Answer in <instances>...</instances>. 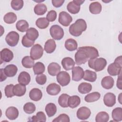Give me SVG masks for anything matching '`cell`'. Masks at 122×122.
Returning a JSON list of instances; mask_svg holds the SVG:
<instances>
[{"instance_id":"47","label":"cell","mask_w":122,"mask_h":122,"mask_svg":"<svg viewBox=\"0 0 122 122\" xmlns=\"http://www.w3.org/2000/svg\"><path fill=\"white\" fill-rule=\"evenodd\" d=\"M34 42H35V41H31L30 40H29L27 37L26 35L23 36V37H22V40H21V43L23 45V46L24 47H27V48H29V47H31L32 46H33Z\"/></svg>"},{"instance_id":"29","label":"cell","mask_w":122,"mask_h":122,"mask_svg":"<svg viewBox=\"0 0 122 122\" xmlns=\"http://www.w3.org/2000/svg\"><path fill=\"white\" fill-rule=\"evenodd\" d=\"M25 35L29 40L35 41L39 37V32L35 28H30L27 30Z\"/></svg>"},{"instance_id":"5","label":"cell","mask_w":122,"mask_h":122,"mask_svg":"<svg viewBox=\"0 0 122 122\" xmlns=\"http://www.w3.org/2000/svg\"><path fill=\"white\" fill-rule=\"evenodd\" d=\"M19 39L20 36L18 33L14 31H12L6 35L5 41L10 46L14 47L18 43Z\"/></svg>"},{"instance_id":"33","label":"cell","mask_w":122,"mask_h":122,"mask_svg":"<svg viewBox=\"0 0 122 122\" xmlns=\"http://www.w3.org/2000/svg\"><path fill=\"white\" fill-rule=\"evenodd\" d=\"M81 6L75 3L73 1L70 2L67 6V9L68 11L71 14H77L79 13L80 10Z\"/></svg>"},{"instance_id":"23","label":"cell","mask_w":122,"mask_h":122,"mask_svg":"<svg viewBox=\"0 0 122 122\" xmlns=\"http://www.w3.org/2000/svg\"><path fill=\"white\" fill-rule=\"evenodd\" d=\"M56 44L53 39L48 40L44 45V50L48 53H52L55 50Z\"/></svg>"},{"instance_id":"31","label":"cell","mask_w":122,"mask_h":122,"mask_svg":"<svg viewBox=\"0 0 122 122\" xmlns=\"http://www.w3.org/2000/svg\"><path fill=\"white\" fill-rule=\"evenodd\" d=\"M45 110L48 117H51L55 114L57 112V107L53 103H49L46 105Z\"/></svg>"},{"instance_id":"2","label":"cell","mask_w":122,"mask_h":122,"mask_svg":"<svg viewBox=\"0 0 122 122\" xmlns=\"http://www.w3.org/2000/svg\"><path fill=\"white\" fill-rule=\"evenodd\" d=\"M87 24L85 20L82 19H79L72 24L69 28L70 33L75 37L80 36L83 31L86 30Z\"/></svg>"},{"instance_id":"16","label":"cell","mask_w":122,"mask_h":122,"mask_svg":"<svg viewBox=\"0 0 122 122\" xmlns=\"http://www.w3.org/2000/svg\"><path fill=\"white\" fill-rule=\"evenodd\" d=\"M60 65L56 62H51L48 66L47 70L49 74L51 76L57 75L61 71Z\"/></svg>"},{"instance_id":"24","label":"cell","mask_w":122,"mask_h":122,"mask_svg":"<svg viewBox=\"0 0 122 122\" xmlns=\"http://www.w3.org/2000/svg\"><path fill=\"white\" fill-rule=\"evenodd\" d=\"M81 103L80 98L77 95L70 96L68 101V106L71 108H75L77 107Z\"/></svg>"},{"instance_id":"39","label":"cell","mask_w":122,"mask_h":122,"mask_svg":"<svg viewBox=\"0 0 122 122\" xmlns=\"http://www.w3.org/2000/svg\"><path fill=\"white\" fill-rule=\"evenodd\" d=\"M49 21L45 17L39 18L36 21V25L41 29H44L48 27Z\"/></svg>"},{"instance_id":"11","label":"cell","mask_w":122,"mask_h":122,"mask_svg":"<svg viewBox=\"0 0 122 122\" xmlns=\"http://www.w3.org/2000/svg\"><path fill=\"white\" fill-rule=\"evenodd\" d=\"M91 114V110L89 108L83 106L81 107L77 112V117L79 119L85 120L88 119Z\"/></svg>"},{"instance_id":"41","label":"cell","mask_w":122,"mask_h":122,"mask_svg":"<svg viewBox=\"0 0 122 122\" xmlns=\"http://www.w3.org/2000/svg\"><path fill=\"white\" fill-rule=\"evenodd\" d=\"M70 96L66 93H62L58 99V103L59 105L63 108H67L68 107V101Z\"/></svg>"},{"instance_id":"27","label":"cell","mask_w":122,"mask_h":122,"mask_svg":"<svg viewBox=\"0 0 122 122\" xmlns=\"http://www.w3.org/2000/svg\"><path fill=\"white\" fill-rule=\"evenodd\" d=\"M78 44L74 39H68L65 42V47L69 51H74L77 49Z\"/></svg>"},{"instance_id":"51","label":"cell","mask_w":122,"mask_h":122,"mask_svg":"<svg viewBox=\"0 0 122 122\" xmlns=\"http://www.w3.org/2000/svg\"><path fill=\"white\" fill-rule=\"evenodd\" d=\"M119 75L118 77L117 81V87L118 88H119L120 90L122 89V77H121V73L118 75Z\"/></svg>"},{"instance_id":"28","label":"cell","mask_w":122,"mask_h":122,"mask_svg":"<svg viewBox=\"0 0 122 122\" xmlns=\"http://www.w3.org/2000/svg\"><path fill=\"white\" fill-rule=\"evenodd\" d=\"M78 91L81 94H86L92 90V85L87 82H82L79 84L78 88Z\"/></svg>"},{"instance_id":"50","label":"cell","mask_w":122,"mask_h":122,"mask_svg":"<svg viewBox=\"0 0 122 122\" xmlns=\"http://www.w3.org/2000/svg\"><path fill=\"white\" fill-rule=\"evenodd\" d=\"M52 4L53 6L56 8L60 7L62 5L63 3L64 2V0H51Z\"/></svg>"},{"instance_id":"18","label":"cell","mask_w":122,"mask_h":122,"mask_svg":"<svg viewBox=\"0 0 122 122\" xmlns=\"http://www.w3.org/2000/svg\"><path fill=\"white\" fill-rule=\"evenodd\" d=\"M114 80L110 76H107L103 78L101 81L102 87L105 89H110L114 85Z\"/></svg>"},{"instance_id":"38","label":"cell","mask_w":122,"mask_h":122,"mask_svg":"<svg viewBox=\"0 0 122 122\" xmlns=\"http://www.w3.org/2000/svg\"><path fill=\"white\" fill-rule=\"evenodd\" d=\"M17 19V15L12 12L6 13L3 18L4 22L7 24H12L16 21Z\"/></svg>"},{"instance_id":"7","label":"cell","mask_w":122,"mask_h":122,"mask_svg":"<svg viewBox=\"0 0 122 122\" xmlns=\"http://www.w3.org/2000/svg\"><path fill=\"white\" fill-rule=\"evenodd\" d=\"M56 79L57 82L61 86H67L71 81V77L69 74L65 71H60L57 75Z\"/></svg>"},{"instance_id":"26","label":"cell","mask_w":122,"mask_h":122,"mask_svg":"<svg viewBox=\"0 0 122 122\" xmlns=\"http://www.w3.org/2000/svg\"><path fill=\"white\" fill-rule=\"evenodd\" d=\"M83 79L84 80L86 81L94 82L97 79V74L95 71L86 70L84 71V74Z\"/></svg>"},{"instance_id":"9","label":"cell","mask_w":122,"mask_h":122,"mask_svg":"<svg viewBox=\"0 0 122 122\" xmlns=\"http://www.w3.org/2000/svg\"><path fill=\"white\" fill-rule=\"evenodd\" d=\"M122 64L114 62L109 65L107 71L111 76H116L122 72Z\"/></svg>"},{"instance_id":"14","label":"cell","mask_w":122,"mask_h":122,"mask_svg":"<svg viewBox=\"0 0 122 122\" xmlns=\"http://www.w3.org/2000/svg\"><path fill=\"white\" fill-rule=\"evenodd\" d=\"M5 115L10 120H15L19 116V111L15 107L11 106L8 108L5 112Z\"/></svg>"},{"instance_id":"43","label":"cell","mask_w":122,"mask_h":122,"mask_svg":"<svg viewBox=\"0 0 122 122\" xmlns=\"http://www.w3.org/2000/svg\"><path fill=\"white\" fill-rule=\"evenodd\" d=\"M23 110L26 113L31 114L35 111L36 106L35 104L32 102H27L23 106Z\"/></svg>"},{"instance_id":"17","label":"cell","mask_w":122,"mask_h":122,"mask_svg":"<svg viewBox=\"0 0 122 122\" xmlns=\"http://www.w3.org/2000/svg\"><path fill=\"white\" fill-rule=\"evenodd\" d=\"M18 81L21 84L27 85L30 81V76L27 72L25 71H22L18 76Z\"/></svg>"},{"instance_id":"8","label":"cell","mask_w":122,"mask_h":122,"mask_svg":"<svg viewBox=\"0 0 122 122\" xmlns=\"http://www.w3.org/2000/svg\"><path fill=\"white\" fill-rule=\"evenodd\" d=\"M58 20L59 23L62 26L67 27L72 21V18L68 13L62 11L59 13Z\"/></svg>"},{"instance_id":"49","label":"cell","mask_w":122,"mask_h":122,"mask_svg":"<svg viewBox=\"0 0 122 122\" xmlns=\"http://www.w3.org/2000/svg\"><path fill=\"white\" fill-rule=\"evenodd\" d=\"M57 18V13L54 10L49 11L46 16V19L50 22H52L55 20Z\"/></svg>"},{"instance_id":"10","label":"cell","mask_w":122,"mask_h":122,"mask_svg":"<svg viewBox=\"0 0 122 122\" xmlns=\"http://www.w3.org/2000/svg\"><path fill=\"white\" fill-rule=\"evenodd\" d=\"M84 72L83 69L80 66H76L72 69V80L73 81H79L83 77Z\"/></svg>"},{"instance_id":"48","label":"cell","mask_w":122,"mask_h":122,"mask_svg":"<svg viewBox=\"0 0 122 122\" xmlns=\"http://www.w3.org/2000/svg\"><path fill=\"white\" fill-rule=\"evenodd\" d=\"M37 83L40 85H44L47 81V77L44 74H40L37 75L35 78Z\"/></svg>"},{"instance_id":"4","label":"cell","mask_w":122,"mask_h":122,"mask_svg":"<svg viewBox=\"0 0 122 122\" xmlns=\"http://www.w3.org/2000/svg\"><path fill=\"white\" fill-rule=\"evenodd\" d=\"M50 32L51 37L55 40H60L64 36L63 29L58 25L51 26L50 29Z\"/></svg>"},{"instance_id":"21","label":"cell","mask_w":122,"mask_h":122,"mask_svg":"<svg viewBox=\"0 0 122 122\" xmlns=\"http://www.w3.org/2000/svg\"><path fill=\"white\" fill-rule=\"evenodd\" d=\"M5 74L8 77H12L14 76L18 71L17 67L14 64H9L5 67L4 69Z\"/></svg>"},{"instance_id":"25","label":"cell","mask_w":122,"mask_h":122,"mask_svg":"<svg viewBox=\"0 0 122 122\" xmlns=\"http://www.w3.org/2000/svg\"><path fill=\"white\" fill-rule=\"evenodd\" d=\"M102 7L100 3L98 1H95L91 3L89 6V10L90 12L93 14H98L100 13L102 11Z\"/></svg>"},{"instance_id":"15","label":"cell","mask_w":122,"mask_h":122,"mask_svg":"<svg viewBox=\"0 0 122 122\" xmlns=\"http://www.w3.org/2000/svg\"><path fill=\"white\" fill-rule=\"evenodd\" d=\"M61 87L59 85L52 83L50 84L46 88V92L50 95H56L61 92Z\"/></svg>"},{"instance_id":"19","label":"cell","mask_w":122,"mask_h":122,"mask_svg":"<svg viewBox=\"0 0 122 122\" xmlns=\"http://www.w3.org/2000/svg\"><path fill=\"white\" fill-rule=\"evenodd\" d=\"M30 99L34 101H40L42 97V93L41 90L38 88H33L29 92Z\"/></svg>"},{"instance_id":"22","label":"cell","mask_w":122,"mask_h":122,"mask_svg":"<svg viewBox=\"0 0 122 122\" xmlns=\"http://www.w3.org/2000/svg\"><path fill=\"white\" fill-rule=\"evenodd\" d=\"M26 91L25 85L21 84H17L14 86L13 93L14 95L18 97H20L24 95Z\"/></svg>"},{"instance_id":"36","label":"cell","mask_w":122,"mask_h":122,"mask_svg":"<svg viewBox=\"0 0 122 122\" xmlns=\"http://www.w3.org/2000/svg\"><path fill=\"white\" fill-rule=\"evenodd\" d=\"M46 121V117L45 113L42 112H39L36 113V115L32 116L29 121L35 122H45Z\"/></svg>"},{"instance_id":"54","label":"cell","mask_w":122,"mask_h":122,"mask_svg":"<svg viewBox=\"0 0 122 122\" xmlns=\"http://www.w3.org/2000/svg\"><path fill=\"white\" fill-rule=\"evenodd\" d=\"M122 93H121L119 95V96L118 97V100H119V102L120 103V104H122V102H121V96H122Z\"/></svg>"},{"instance_id":"13","label":"cell","mask_w":122,"mask_h":122,"mask_svg":"<svg viewBox=\"0 0 122 122\" xmlns=\"http://www.w3.org/2000/svg\"><path fill=\"white\" fill-rule=\"evenodd\" d=\"M103 102L106 106L112 107L116 103V96L113 93L108 92L103 97Z\"/></svg>"},{"instance_id":"1","label":"cell","mask_w":122,"mask_h":122,"mask_svg":"<svg viewBox=\"0 0 122 122\" xmlns=\"http://www.w3.org/2000/svg\"><path fill=\"white\" fill-rule=\"evenodd\" d=\"M99 56L98 51L92 46L79 47L75 54V61L77 65L85 63L90 59H94Z\"/></svg>"},{"instance_id":"12","label":"cell","mask_w":122,"mask_h":122,"mask_svg":"<svg viewBox=\"0 0 122 122\" xmlns=\"http://www.w3.org/2000/svg\"><path fill=\"white\" fill-rule=\"evenodd\" d=\"M1 63L2 61L8 62L10 61L13 58V53L12 51L8 48L3 49L0 52Z\"/></svg>"},{"instance_id":"37","label":"cell","mask_w":122,"mask_h":122,"mask_svg":"<svg viewBox=\"0 0 122 122\" xmlns=\"http://www.w3.org/2000/svg\"><path fill=\"white\" fill-rule=\"evenodd\" d=\"M21 63L24 67L26 68H31L34 65V61L30 56H26L22 58Z\"/></svg>"},{"instance_id":"30","label":"cell","mask_w":122,"mask_h":122,"mask_svg":"<svg viewBox=\"0 0 122 122\" xmlns=\"http://www.w3.org/2000/svg\"><path fill=\"white\" fill-rule=\"evenodd\" d=\"M29 23L26 20H21L18 21L16 24L17 30L21 32L27 31L29 29Z\"/></svg>"},{"instance_id":"45","label":"cell","mask_w":122,"mask_h":122,"mask_svg":"<svg viewBox=\"0 0 122 122\" xmlns=\"http://www.w3.org/2000/svg\"><path fill=\"white\" fill-rule=\"evenodd\" d=\"M13 87L14 85L13 84L7 85L4 89L5 96L7 98H11L14 96L13 93Z\"/></svg>"},{"instance_id":"52","label":"cell","mask_w":122,"mask_h":122,"mask_svg":"<svg viewBox=\"0 0 122 122\" xmlns=\"http://www.w3.org/2000/svg\"><path fill=\"white\" fill-rule=\"evenodd\" d=\"M7 77V76L4 72V69H2V68L0 69V81L2 82L5 81Z\"/></svg>"},{"instance_id":"35","label":"cell","mask_w":122,"mask_h":122,"mask_svg":"<svg viewBox=\"0 0 122 122\" xmlns=\"http://www.w3.org/2000/svg\"><path fill=\"white\" fill-rule=\"evenodd\" d=\"M112 118L115 122H120L122 120V108L117 107L112 111Z\"/></svg>"},{"instance_id":"44","label":"cell","mask_w":122,"mask_h":122,"mask_svg":"<svg viewBox=\"0 0 122 122\" xmlns=\"http://www.w3.org/2000/svg\"><path fill=\"white\" fill-rule=\"evenodd\" d=\"M24 2L22 0H13L11 1V7L15 10H21L23 6Z\"/></svg>"},{"instance_id":"40","label":"cell","mask_w":122,"mask_h":122,"mask_svg":"<svg viewBox=\"0 0 122 122\" xmlns=\"http://www.w3.org/2000/svg\"><path fill=\"white\" fill-rule=\"evenodd\" d=\"M45 66L41 62H36L33 67V70L35 74L39 75L43 73L45 71Z\"/></svg>"},{"instance_id":"32","label":"cell","mask_w":122,"mask_h":122,"mask_svg":"<svg viewBox=\"0 0 122 122\" xmlns=\"http://www.w3.org/2000/svg\"><path fill=\"white\" fill-rule=\"evenodd\" d=\"M101 97V94L98 92H93L85 96L84 100L87 102H92L98 101Z\"/></svg>"},{"instance_id":"6","label":"cell","mask_w":122,"mask_h":122,"mask_svg":"<svg viewBox=\"0 0 122 122\" xmlns=\"http://www.w3.org/2000/svg\"><path fill=\"white\" fill-rule=\"evenodd\" d=\"M43 49L42 46L39 44L34 45L31 48L30 56L34 60L40 59L43 55Z\"/></svg>"},{"instance_id":"46","label":"cell","mask_w":122,"mask_h":122,"mask_svg":"<svg viewBox=\"0 0 122 122\" xmlns=\"http://www.w3.org/2000/svg\"><path fill=\"white\" fill-rule=\"evenodd\" d=\"M70 118L69 117V116L68 115H67L66 114H64V113H62V114H61L59 116H58L57 117L55 118L53 121L52 122H70Z\"/></svg>"},{"instance_id":"42","label":"cell","mask_w":122,"mask_h":122,"mask_svg":"<svg viewBox=\"0 0 122 122\" xmlns=\"http://www.w3.org/2000/svg\"><path fill=\"white\" fill-rule=\"evenodd\" d=\"M109 115L105 112H101L96 116L95 121L96 122H107L109 121Z\"/></svg>"},{"instance_id":"20","label":"cell","mask_w":122,"mask_h":122,"mask_svg":"<svg viewBox=\"0 0 122 122\" xmlns=\"http://www.w3.org/2000/svg\"><path fill=\"white\" fill-rule=\"evenodd\" d=\"M61 65L65 70L69 71L74 67L75 62L71 57H65L61 61Z\"/></svg>"},{"instance_id":"3","label":"cell","mask_w":122,"mask_h":122,"mask_svg":"<svg viewBox=\"0 0 122 122\" xmlns=\"http://www.w3.org/2000/svg\"><path fill=\"white\" fill-rule=\"evenodd\" d=\"M107 65L106 59L103 58H97L94 59H90L88 61V66L96 71H100L103 70Z\"/></svg>"},{"instance_id":"53","label":"cell","mask_w":122,"mask_h":122,"mask_svg":"<svg viewBox=\"0 0 122 122\" xmlns=\"http://www.w3.org/2000/svg\"><path fill=\"white\" fill-rule=\"evenodd\" d=\"M73 1L75 3L77 4V5H79V6H81V5L82 4H83V2H84L85 0H73Z\"/></svg>"},{"instance_id":"34","label":"cell","mask_w":122,"mask_h":122,"mask_svg":"<svg viewBox=\"0 0 122 122\" xmlns=\"http://www.w3.org/2000/svg\"><path fill=\"white\" fill-rule=\"evenodd\" d=\"M47 10V6L43 3H38L34 8V13L38 15H44Z\"/></svg>"}]
</instances>
